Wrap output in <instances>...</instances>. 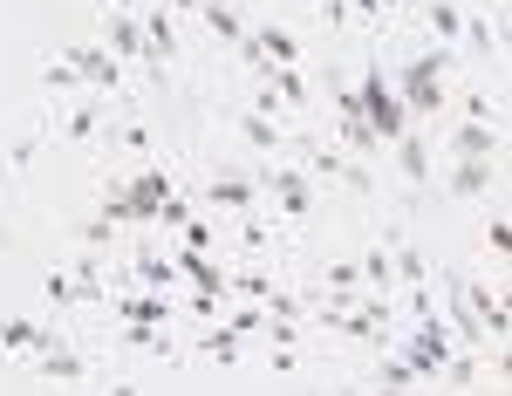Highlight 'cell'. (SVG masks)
<instances>
[{"instance_id": "7c38bea8", "label": "cell", "mask_w": 512, "mask_h": 396, "mask_svg": "<svg viewBox=\"0 0 512 396\" xmlns=\"http://www.w3.org/2000/svg\"><path fill=\"white\" fill-rule=\"evenodd\" d=\"M205 198L226 205V212H253V205H260V178H233V171H226V178L205 185Z\"/></svg>"}, {"instance_id": "30bf717a", "label": "cell", "mask_w": 512, "mask_h": 396, "mask_svg": "<svg viewBox=\"0 0 512 396\" xmlns=\"http://www.w3.org/2000/svg\"><path fill=\"white\" fill-rule=\"evenodd\" d=\"M492 178H499V164H492V158H458V171H451L444 192H451V198H485V192H492Z\"/></svg>"}, {"instance_id": "1f68e13d", "label": "cell", "mask_w": 512, "mask_h": 396, "mask_svg": "<svg viewBox=\"0 0 512 396\" xmlns=\"http://www.w3.org/2000/svg\"><path fill=\"white\" fill-rule=\"evenodd\" d=\"M458 110H465V117H472V123H499V117H492V96H485V89H472V96H465Z\"/></svg>"}, {"instance_id": "5b68a950", "label": "cell", "mask_w": 512, "mask_h": 396, "mask_svg": "<svg viewBox=\"0 0 512 396\" xmlns=\"http://www.w3.org/2000/svg\"><path fill=\"white\" fill-rule=\"evenodd\" d=\"M110 55H130V62H144V69H151V76H164L158 69V55H151V41H144V21H130V14H117V21H110Z\"/></svg>"}, {"instance_id": "836d02e7", "label": "cell", "mask_w": 512, "mask_h": 396, "mask_svg": "<svg viewBox=\"0 0 512 396\" xmlns=\"http://www.w3.org/2000/svg\"><path fill=\"white\" fill-rule=\"evenodd\" d=\"M349 14H362V21H383V14H396V0H349Z\"/></svg>"}, {"instance_id": "f546056e", "label": "cell", "mask_w": 512, "mask_h": 396, "mask_svg": "<svg viewBox=\"0 0 512 396\" xmlns=\"http://www.w3.org/2000/svg\"><path fill=\"white\" fill-rule=\"evenodd\" d=\"M76 69H69V62H48V69H41V89H48V96H62V89H76Z\"/></svg>"}, {"instance_id": "8fae6325", "label": "cell", "mask_w": 512, "mask_h": 396, "mask_svg": "<svg viewBox=\"0 0 512 396\" xmlns=\"http://www.w3.org/2000/svg\"><path fill=\"white\" fill-rule=\"evenodd\" d=\"M55 342V328H41V321H0V349L7 356H41Z\"/></svg>"}, {"instance_id": "ffe728a7", "label": "cell", "mask_w": 512, "mask_h": 396, "mask_svg": "<svg viewBox=\"0 0 512 396\" xmlns=\"http://www.w3.org/2000/svg\"><path fill=\"white\" fill-rule=\"evenodd\" d=\"M144 41H151V55H158V69L178 55V28H171V7H158L151 21H144Z\"/></svg>"}, {"instance_id": "8992f818", "label": "cell", "mask_w": 512, "mask_h": 396, "mask_svg": "<svg viewBox=\"0 0 512 396\" xmlns=\"http://www.w3.org/2000/svg\"><path fill=\"white\" fill-rule=\"evenodd\" d=\"M103 130H110V96H89L82 110L62 117V137H69V144H96Z\"/></svg>"}, {"instance_id": "ba28073f", "label": "cell", "mask_w": 512, "mask_h": 396, "mask_svg": "<svg viewBox=\"0 0 512 396\" xmlns=\"http://www.w3.org/2000/svg\"><path fill=\"white\" fill-rule=\"evenodd\" d=\"M451 158H499V123H458L451 130Z\"/></svg>"}, {"instance_id": "603a6c76", "label": "cell", "mask_w": 512, "mask_h": 396, "mask_svg": "<svg viewBox=\"0 0 512 396\" xmlns=\"http://www.w3.org/2000/svg\"><path fill=\"white\" fill-rule=\"evenodd\" d=\"M321 287L342 301V294H355V287H362V267H355V260H328V267H321Z\"/></svg>"}, {"instance_id": "9c48e42d", "label": "cell", "mask_w": 512, "mask_h": 396, "mask_svg": "<svg viewBox=\"0 0 512 396\" xmlns=\"http://www.w3.org/2000/svg\"><path fill=\"white\" fill-rule=\"evenodd\" d=\"M123 280H137V287H151V294H171V280H185V274H178V260H171V253H137Z\"/></svg>"}, {"instance_id": "d4e9b609", "label": "cell", "mask_w": 512, "mask_h": 396, "mask_svg": "<svg viewBox=\"0 0 512 396\" xmlns=\"http://www.w3.org/2000/svg\"><path fill=\"white\" fill-rule=\"evenodd\" d=\"M376 383H383V390H417V369H410V356H383Z\"/></svg>"}, {"instance_id": "e575fe53", "label": "cell", "mask_w": 512, "mask_h": 396, "mask_svg": "<svg viewBox=\"0 0 512 396\" xmlns=\"http://www.w3.org/2000/svg\"><path fill=\"white\" fill-rule=\"evenodd\" d=\"M485 246H492V253H512V226H506V219L485 226Z\"/></svg>"}, {"instance_id": "cb8c5ba5", "label": "cell", "mask_w": 512, "mask_h": 396, "mask_svg": "<svg viewBox=\"0 0 512 396\" xmlns=\"http://www.w3.org/2000/svg\"><path fill=\"white\" fill-rule=\"evenodd\" d=\"M41 294H48L55 308H69V301H82V287H76V267H55V274L41 280Z\"/></svg>"}, {"instance_id": "5bb4252c", "label": "cell", "mask_w": 512, "mask_h": 396, "mask_svg": "<svg viewBox=\"0 0 512 396\" xmlns=\"http://www.w3.org/2000/svg\"><path fill=\"white\" fill-rule=\"evenodd\" d=\"M35 369L48 376V383H82V376H89V362H82L76 349H62V342H48V349L35 356Z\"/></svg>"}, {"instance_id": "e0dca14e", "label": "cell", "mask_w": 512, "mask_h": 396, "mask_svg": "<svg viewBox=\"0 0 512 396\" xmlns=\"http://www.w3.org/2000/svg\"><path fill=\"white\" fill-rule=\"evenodd\" d=\"M308 164H315L321 178H342V185H349V192H369V185H376V178H369V171H362V164L335 158V151H308Z\"/></svg>"}, {"instance_id": "9a60e30c", "label": "cell", "mask_w": 512, "mask_h": 396, "mask_svg": "<svg viewBox=\"0 0 512 396\" xmlns=\"http://www.w3.org/2000/svg\"><path fill=\"white\" fill-rule=\"evenodd\" d=\"M110 308H117L123 321H171V294H151V287H144V294H117Z\"/></svg>"}, {"instance_id": "277c9868", "label": "cell", "mask_w": 512, "mask_h": 396, "mask_svg": "<svg viewBox=\"0 0 512 396\" xmlns=\"http://www.w3.org/2000/svg\"><path fill=\"white\" fill-rule=\"evenodd\" d=\"M62 62L76 69L89 89H103V96H117L123 89V62L110 55V48H96V41H82V48H62Z\"/></svg>"}, {"instance_id": "7a4b0ae2", "label": "cell", "mask_w": 512, "mask_h": 396, "mask_svg": "<svg viewBox=\"0 0 512 396\" xmlns=\"http://www.w3.org/2000/svg\"><path fill=\"white\" fill-rule=\"evenodd\" d=\"M355 96H362V123H369L376 144H396L410 130V110H403V96H396L390 82H383V69H369V76L355 82Z\"/></svg>"}, {"instance_id": "83f0119b", "label": "cell", "mask_w": 512, "mask_h": 396, "mask_svg": "<svg viewBox=\"0 0 512 396\" xmlns=\"http://www.w3.org/2000/svg\"><path fill=\"white\" fill-rule=\"evenodd\" d=\"M110 239H117V219H110V212H96V219L82 226V246H89V253H103Z\"/></svg>"}, {"instance_id": "6da1fadb", "label": "cell", "mask_w": 512, "mask_h": 396, "mask_svg": "<svg viewBox=\"0 0 512 396\" xmlns=\"http://www.w3.org/2000/svg\"><path fill=\"white\" fill-rule=\"evenodd\" d=\"M444 76H451V48L417 55V62L403 69V82H396L403 110H410V117H437V110H444Z\"/></svg>"}, {"instance_id": "2e32d148", "label": "cell", "mask_w": 512, "mask_h": 396, "mask_svg": "<svg viewBox=\"0 0 512 396\" xmlns=\"http://www.w3.org/2000/svg\"><path fill=\"white\" fill-rule=\"evenodd\" d=\"M396 164H403L410 185H424V178H431V144H424L417 130H403V137H396Z\"/></svg>"}, {"instance_id": "4316f807", "label": "cell", "mask_w": 512, "mask_h": 396, "mask_svg": "<svg viewBox=\"0 0 512 396\" xmlns=\"http://www.w3.org/2000/svg\"><path fill=\"white\" fill-rule=\"evenodd\" d=\"M458 41H465L472 55H492V21H485V14H465V28H458Z\"/></svg>"}, {"instance_id": "44dd1931", "label": "cell", "mask_w": 512, "mask_h": 396, "mask_svg": "<svg viewBox=\"0 0 512 396\" xmlns=\"http://www.w3.org/2000/svg\"><path fill=\"white\" fill-rule=\"evenodd\" d=\"M198 14H205V28H212L219 41H233V48L246 41V28H239V14H233V7H219V0H198Z\"/></svg>"}, {"instance_id": "d6986e66", "label": "cell", "mask_w": 512, "mask_h": 396, "mask_svg": "<svg viewBox=\"0 0 512 396\" xmlns=\"http://www.w3.org/2000/svg\"><path fill=\"white\" fill-rule=\"evenodd\" d=\"M260 55H267V62H274V69H294V62H301V41L287 35V28H260Z\"/></svg>"}, {"instance_id": "7402d4cb", "label": "cell", "mask_w": 512, "mask_h": 396, "mask_svg": "<svg viewBox=\"0 0 512 396\" xmlns=\"http://www.w3.org/2000/svg\"><path fill=\"white\" fill-rule=\"evenodd\" d=\"M198 356L233 362V356H239V328H226V321H219V328H205V335H198Z\"/></svg>"}, {"instance_id": "52a82bcc", "label": "cell", "mask_w": 512, "mask_h": 396, "mask_svg": "<svg viewBox=\"0 0 512 396\" xmlns=\"http://www.w3.org/2000/svg\"><path fill=\"white\" fill-rule=\"evenodd\" d=\"M239 137H246V151H260V158L287 151V130H280V117H267V110H246V117H239Z\"/></svg>"}, {"instance_id": "f1b7e54d", "label": "cell", "mask_w": 512, "mask_h": 396, "mask_svg": "<svg viewBox=\"0 0 512 396\" xmlns=\"http://www.w3.org/2000/svg\"><path fill=\"white\" fill-rule=\"evenodd\" d=\"M110 137H117L123 151H137V158H151V130H144V123H117Z\"/></svg>"}, {"instance_id": "4dcf8cb0", "label": "cell", "mask_w": 512, "mask_h": 396, "mask_svg": "<svg viewBox=\"0 0 512 396\" xmlns=\"http://www.w3.org/2000/svg\"><path fill=\"white\" fill-rule=\"evenodd\" d=\"M233 294H246V301H267V294H274V280H267V274H233Z\"/></svg>"}, {"instance_id": "484cf974", "label": "cell", "mask_w": 512, "mask_h": 396, "mask_svg": "<svg viewBox=\"0 0 512 396\" xmlns=\"http://www.w3.org/2000/svg\"><path fill=\"white\" fill-rule=\"evenodd\" d=\"M431 28H437V41H458V28H465L458 0H431Z\"/></svg>"}, {"instance_id": "d590c367", "label": "cell", "mask_w": 512, "mask_h": 396, "mask_svg": "<svg viewBox=\"0 0 512 396\" xmlns=\"http://www.w3.org/2000/svg\"><path fill=\"white\" fill-rule=\"evenodd\" d=\"M110 7H137V0H110Z\"/></svg>"}, {"instance_id": "d6a6232c", "label": "cell", "mask_w": 512, "mask_h": 396, "mask_svg": "<svg viewBox=\"0 0 512 396\" xmlns=\"http://www.w3.org/2000/svg\"><path fill=\"white\" fill-rule=\"evenodd\" d=\"M239 239H246V253H267V219H246V226H239Z\"/></svg>"}, {"instance_id": "8d00e7d4", "label": "cell", "mask_w": 512, "mask_h": 396, "mask_svg": "<svg viewBox=\"0 0 512 396\" xmlns=\"http://www.w3.org/2000/svg\"><path fill=\"white\" fill-rule=\"evenodd\" d=\"M219 7H226V0H219Z\"/></svg>"}, {"instance_id": "3957f363", "label": "cell", "mask_w": 512, "mask_h": 396, "mask_svg": "<svg viewBox=\"0 0 512 396\" xmlns=\"http://www.w3.org/2000/svg\"><path fill=\"white\" fill-rule=\"evenodd\" d=\"M260 192L274 198L287 219H308V212H315V185H308V171H294V164H260Z\"/></svg>"}, {"instance_id": "4fadbf2b", "label": "cell", "mask_w": 512, "mask_h": 396, "mask_svg": "<svg viewBox=\"0 0 512 396\" xmlns=\"http://www.w3.org/2000/svg\"><path fill=\"white\" fill-rule=\"evenodd\" d=\"M355 267H362V287H376L383 301H396V260H390V246H383V239H376Z\"/></svg>"}, {"instance_id": "ac0fdd59", "label": "cell", "mask_w": 512, "mask_h": 396, "mask_svg": "<svg viewBox=\"0 0 512 396\" xmlns=\"http://www.w3.org/2000/svg\"><path fill=\"white\" fill-rule=\"evenodd\" d=\"M267 96H274L280 110H301V103H308V82H301V69H267Z\"/></svg>"}]
</instances>
